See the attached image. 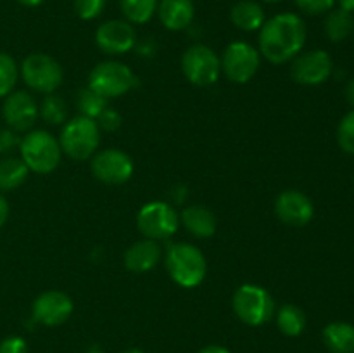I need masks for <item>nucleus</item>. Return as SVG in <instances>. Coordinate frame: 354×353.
Instances as JSON below:
<instances>
[{"label": "nucleus", "instance_id": "nucleus-1", "mask_svg": "<svg viewBox=\"0 0 354 353\" xmlns=\"http://www.w3.org/2000/svg\"><path fill=\"white\" fill-rule=\"evenodd\" d=\"M306 24L294 12H280L265 21L259 30V52L273 64H286L303 52Z\"/></svg>", "mask_w": 354, "mask_h": 353}, {"label": "nucleus", "instance_id": "nucleus-2", "mask_svg": "<svg viewBox=\"0 0 354 353\" xmlns=\"http://www.w3.org/2000/svg\"><path fill=\"white\" fill-rule=\"evenodd\" d=\"M166 270L178 286L192 289L204 280L207 263L204 253L189 242H175L166 249Z\"/></svg>", "mask_w": 354, "mask_h": 353}, {"label": "nucleus", "instance_id": "nucleus-3", "mask_svg": "<svg viewBox=\"0 0 354 353\" xmlns=\"http://www.w3.org/2000/svg\"><path fill=\"white\" fill-rule=\"evenodd\" d=\"M21 159L35 173H50L61 163L62 149L59 141L47 130H31L21 138Z\"/></svg>", "mask_w": 354, "mask_h": 353}, {"label": "nucleus", "instance_id": "nucleus-4", "mask_svg": "<svg viewBox=\"0 0 354 353\" xmlns=\"http://www.w3.org/2000/svg\"><path fill=\"white\" fill-rule=\"evenodd\" d=\"M100 144V128L97 121L76 116L62 127L59 145L62 152L75 161H85L97 152Z\"/></svg>", "mask_w": 354, "mask_h": 353}, {"label": "nucleus", "instance_id": "nucleus-5", "mask_svg": "<svg viewBox=\"0 0 354 353\" xmlns=\"http://www.w3.org/2000/svg\"><path fill=\"white\" fill-rule=\"evenodd\" d=\"M232 307L239 320L252 327L265 325L275 315V300L270 291L258 284H242L235 291Z\"/></svg>", "mask_w": 354, "mask_h": 353}, {"label": "nucleus", "instance_id": "nucleus-6", "mask_svg": "<svg viewBox=\"0 0 354 353\" xmlns=\"http://www.w3.org/2000/svg\"><path fill=\"white\" fill-rule=\"evenodd\" d=\"M137 85V76L127 64L118 61L99 62L88 75V89L106 99H114L130 92Z\"/></svg>", "mask_w": 354, "mask_h": 353}, {"label": "nucleus", "instance_id": "nucleus-7", "mask_svg": "<svg viewBox=\"0 0 354 353\" xmlns=\"http://www.w3.org/2000/svg\"><path fill=\"white\" fill-rule=\"evenodd\" d=\"M21 78L35 92L54 93L61 87L64 71L52 55L33 52L21 64Z\"/></svg>", "mask_w": 354, "mask_h": 353}, {"label": "nucleus", "instance_id": "nucleus-8", "mask_svg": "<svg viewBox=\"0 0 354 353\" xmlns=\"http://www.w3.org/2000/svg\"><path fill=\"white\" fill-rule=\"evenodd\" d=\"M137 227L145 239L165 241L178 230L180 215L171 204L162 203V201H151L138 211Z\"/></svg>", "mask_w": 354, "mask_h": 353}, {"label": "nucleus", "instance_id": "nucleus-9", "mask_svg": "<svg viewBox=\"0 0 354 353\" xmlns=\"http://www.w3.org/2000/svg\"><path fill=\"white\" fill-rule=\"evenodd\" d=\"M182 69L190 83L197 87H209L220 78L221 61L213 48L196 44L183 52Z\"/></svg>", "mask_w": 354, "mask_h": 353}, {"label": "nucleus", "instance_id": "nucleus-10", "mask_svg": "<svg viewBox=\"0 0 354 353\" xmlns=\"http://www.w3.org/2000/svg\"><path fill=\"white\" fill-rule=\"evenodd\" d=\"M220 61L221 71L234 83H248L254 78L261 64L258 48L245 42H234L227 45Z\"/></svg>", "mask_w": 354, "mask_h": 353}, {"label": "nucleus", "instance_id": "nucleus-11", "mask_svg": "<svg viewBox=\"0 0 354 353\" xmlns=\"http://www.w3.org/2000/svg\"><path fill=\"white\" fill-rule=\"evenodd\" d=\"M93 176L109 185H121L128 182L135 172L133 159L121 149H104L95 152L90 163Z\"/></svg>", "mask_w": 354, "mask_h": 353}, {"label": "nucleus", "instance_id": "nucleus-12", "mask_svg": "<svg viewBox=\"0 0 354 353\" xmlns=\"http://www.w3.org/2000/svg\"><path fill=\"white\" fill-rule=\"evenodd\" d=\"M332 71H334V61L330 54L322 48L297 54L290 64V76L294 82L306 87L322 85L330 78Z\"/></svg>", "mask_w": 354, "mask_h": 353}, {"label": "nucleus", "instance_id": "nucleus-13", "mask_svg": "<svg viewBox=\"0 0 354 353\" xmlns=\"http://www.w3.org/2000/svg\"><path fill=\"white\" fill-rule=\"evenodd\" d=\"M95 44L107 55L127 54L137 44V31L127 19L104 21L95 31Z\"/></svg>", "mask_w": 354, "mask_h": 353}, {"label": "nucleus", "instance_id": "nucleus-14", "mask_svg": "<svg viewBox=\"0 0 354 353\" xmlns=\"http://www.w3.org/2000/svg\"><path fill=\"white\" fill-rule=\"evenodd\" d=\"M35 322L48 327L61 325L71 317L73 300L62 291H45L40 296L35 298L31 307Z\"/></svg>", "mask_w": 354, "mask_h": 353}, {"label": "nucleus", "instance_id": "nucleus-15", "mask_svg": "<svg viewBox=\"0 0 354 353\" xmlns=\"http://www.w3.org/2000/svg\"><path fill=\"white\" fill-rule=\"evenodd\" d=\"M275 213L286 225L304 227L315 217V204L304 192L296 189L283 190L275 201Z\"/></svg>", "mask_w": 354, "mask_h": 353}, {"label": "nucleus", "instance_id": "nucleus-16", "mask_svg": "<svg viewBox=\"0 0 354 353\" xmlns=\"http://www.w3.org/2000/svg\"><path fill=\"white\" fill-rule=\"evenodd\" d=\"M2 114L10 130L28 132L38 118V104L31 93L24 90H12L3 100Z\"/></svg>", "mask_w": 354, "mask_h": 353}, {"label": "nucleus", "instance_id": "nucleus-17", "mask_svg": "<svg viewBox=\"0 0 354 353\" xmlns=\"http://www.w3.org/2000/svg\"><path fill=\"white\" fill-rule=\"evenodd\" d=\"M161 246L158 241L152 239H142V241L133 242L130 248L124 251L123 262L130 272L145 273L154 269L161 262Z\"/></svg>", "mask_w": 354, "mask_h": 353}, {"label": "nucleus", "instance_id": "nucleus-18", "mask_svg": "<svg viewBox=\"0 0 354 353\" xmlns=\"http://www.w3.org/2000/svg\"><path fill=\"white\" fill-rule=\"evenodd\" d=\"M156 12L166 30L182 31L192 24L196 6L192 0H159Z\"/></svg>", "mask_w": 354, "mask_h": 353}, {"label": "nucleus", "instance_id": "nucleus-19", "mask_svg": "<svg viewBox=\"0 0 354 353\" xmlns=\"http://www.w3.org/2000/svg\"><path fill=\"white\" fill-rule=\"evenodd\" d=\"M180 221L183 224V227L190 232L192 235L199 239H207L213 237L214 232H216L218 221L216 217L211 210H207L206 206H201V204H192V206H187L185 210L180 215Z\"/></svg>", "mask_w": 354, "mask_h": 353}, {"label": "nucleus", "instance_id": "nucleus-20", "mask_svg": "<svg viewBox=\"0 0 354 353\" xmlns=\"http://www.w3.org/2000/svg\"><path fill=\"white\" fill-rule=\"evenodd\" d=\"M230 21L242 31H259L265 24V10L256 0H239L230 10Z\"/></svg>", "mask_w": 354, "mask_h": 353}, {"label": "nucleus", "instance_id": "nucleus-21", "mask_svg": "<svg viewBox=\"0 0 354 353\" xmlns=\"http://www.w3.org/2000/svg\"><path fill=\"white\" fill-rule=\"evenodd\" d=\"M324 343L332 353H354V325L332 322L324 329Z\"/></svg>", "mask_w": 354, "mask_h": 353}, {"label": "nucleus", "instance_id": "nucleus-22", "mask_svg": "<svg viewBox=\"0 0 354 353\" xmlns=\"http://www.w3.org/2000/svg\"><path fill=\"white\" fill-rule=\"evenodd\" d=\"M325 35L328 37L330 42H344L346 38L354 31V17L353 12L337 7V9H332L330 12H327L325 17Z\"/></svg>", "mask_w": 354, "mask_h": 353}, {"label": "nucleus", "instance_id": "nucleus-23", "mask_svg": "<svg viewBox=\"0 0 354 353\" xmlns=\"http://www.w3.org/2000/svg\"><path fill=\"white\" fill-rule=\"evenodd\" d=\"M28 166L21 158L0 159V190H14L28 179Z\"/></svg>", "mask_w": 354, "mask_h": 353}, {"label": "nucleus", "instance_id": "nucleus-24", "mask_svg": "<svg viewBox=\"0 0 354 353\" xmlns=\"http://www.w3.org/2000/svg\"><path fill=\"white\" fill-rule=\"evenodd\" d=\"M277 325L282 334L296 338L306 329V314L296 305L287 303L277 311Z\"/></svg>", "mask_w": 354, "mask_h": 353}, {"label": "nucleus", "instance_id": "nucleus-25", "mask_svg": "<svg viewBox=\"0 0 354 353\" xmlns=\"http://www.w3.org/2000/svg\"><path fill=\"white\" fill-rule=\"evenodd\" d=\"M159 0H120L121 12L131 24H145L158 10Z\"/></svg>", "mask_w": 354, "mask_h": 353}, {"label": "nucleus", "instance_id": "nucleus-26", "mask_svg": "<svg viewBox=\"0 0 354 353\" xmlns=\"http://www.w3.org/2000/svg\"><path fill=\"white\" fill-rule=\"evenodd\" d=\"M107 107V99L100 93L93 92L92 89H82L76 96V109L80 111V116L97 120L104 109Z\"/></svg>", "mask_w": 354, "mask_h": 353}, {"label": "nucleus", "instance_id": "nucleus-27", "mask_svg": "<svg viewBox=\"0 0 354 353\" xmlns=\"http://www.w3.org/2000/svg\"><path fill=\"white\" fill-rule=\"evenodd\" d=\"M38 114L48 125H62L68 120L66 102L55 93H47V97L41 100L40 107H38Z\"/></svg>", "mask_w": 354, "mask_h": 353}, {"label": "nucleus", "instance_id": "nucleus-28", "mask_svg": "<svg viewBox=\"0 0 354 353\" xmlns=\"http://www.w3.org/2000/svg\"><path fill=\"white\" fill-rule=\"evenodd\" d=\"M19 76L16 61L6 52H0V97H7L14 90Z\"/></svg>", "mask_w": 354, "mask_h": 353}, {"label": "nucleus", "instance_id": "nucleus-29", "mask_svg": "<svg viewBox=\"0 0 354 353\" xmlns=\"http://www.w3.org/2000/svg\"><path fill=\"white\" fill-rule=\"evenodd\" d=\"M337 144L348 154H354V109L349 111L337 127Z\"/></svg>", "mask_w": 354, "mask_h": 353}, {"label": "nucleus", "instance_id": "nucleus-30", "mask_svg": "<svg viewBox=\"0 0 354 353\" xmlns=\"http://www.w3.org/2000/svg\"><path fill=\"white\" fill-rule=\"evenodd\" d=\"M106 2L107 0H73V7L80 19L92 21L104 12Z\"/></svg>", "mask_w": 354, "mask_h": 353}, {"label": "nucleus", "instance_id": "nucleus-31", "mask_svg": "<svg viewBox=\"0 0 354 353\" xmlns=\"http://www.w3.org/2000/svg\"><path fill=\"white\" fill-rule=\"evenodd\" d=\"M297 9L308 16H322L335 7V0H294Z\"/></svg>", "mask_w": 354, "mask_h": 353}, {"label": "nucleus", "instance_id": "nucleus-32", "mask_svg": "<svg viewBox=\"0 0 354 353\" xmlns=\"http://www.w3.org/2000/svg\"><path fill=\"white\" fill-rule=\"evenodd\" d=\"M121 123H123L121 114L118 113V111L109 109V107H106V109L100 113V116L97 118V125H99V128H102V130L106 132H116L118 128L121 127Z\"/></svg>", "mask_w": 354, "mask_h": 353}, {"label": "nucleus", "instance_id": "nucleus-33", "mask_svg": "<svg viewBox=\"0 0 354 353\" xmlns=\"http://www.w3.org/2000/svg\"><path fill=\"white\" fill-rule=\"evenodd\" d=\"M21 138L17 135V132L6 128V130H0V154H9L14 149L19 147Z\"/></svg>", "mask_w": 354, "mask_h": 353}, {"label": "nucleus", "instance_id": "nucleus-34", "mask_svg": "<svg viewBox=\"0 0 354 353\" xmlns=\"http://www.w3.org/2000/svg\"><path fill=\"white\" fill-rule=\"evenodd\" d=\"M0 353H28V345L19 336H7L0 341Z\"/></svg>", "mask_w": 354, "mask_h": 353}, {"label": "nucleus", "instance_id": "nucleus-35", "mask_svg": "<svg viewBox=\"0 0 354 353\" xmlns=\"http://www.w3.org/2000/svg\"><path fill=\"white\" fill-rule=\"evenodd\" d=\"M7 218H9V203H7V199L3 197V194L0 192V228L6 225Z\"/></svg>", "mask_w": 354, "mask_h": 353}, {"label": "nucleus", "instance_id": "nucleus-36", "mask_svg": "<svg viewBox=\"0 0 354 353\" xmlns=\"http://www.w3.org/2000/svg\"><path fill=\"white\" fill-rule=\"evenodd\" d=\"M344 97H346V102L354 109V78L349 80L346 83V89H344Z\"/></svg>", "mask_w": 354, "mask_h": 353}, {"label": "nucleus", "instance_id": "nucleus-37", "mask_svg": "<svg viewBox=\"0 0 354 353\" xmlns=\"http://www.w3.org/2000/svg\"><path fill=\"white\" fill-rule=\"evenodd\" d=\"M197 353H230V350H227L225 346H220V345H209L206 346V348L199 350Z\"/></svg>", "mask_w": 354, "mask_h": 353}, {"label": "nucleus", "instance_id": "nucleus-38", "mask_svg": "<svg viewBox=\"0 0 354 353\" xmlns=\"http://www.w3.org/2000/svg\"><path fill=\"white\" fill-rule=\"evenodd\" d=\"M16 2H19L21 6H24V7H38V6H41L45 0H16Z\"/></svg>", "mask_w": 354, "mask_h": 353}, {"label": "nucleus", "instance_id": "nucleus-39", "mask_svg": "<svg viewBox=\"0 0 354 353\" xmlns=\"http://www.w3.org/2000/svg\"><path fill=\"white\" fill-rule=\"evenodd\" d=\"M335 2H339V6H341L342 9L354 12V0H335Z\"/></svg>", "mask_w": 354, "mask_h": 353}, {"label": "nucleus", "instance_id": "nucleus-40", "mask_svg": "<svg viewBox=\"0 0 354 353\" xmlns=\"http://www.w3.org/2000/svg\"><path fill=\"white\" fill-rule=\"evenodd\" d=\"M121 353H145V352H142V350H138V348H130V350H124V352H121Z\"/></svg>", "mask_w": 354, "mask_h": 353}, {"label": "nucleus", "instance_id": "nucleus-41", "mask_svg": "<svg viewBox=\"0 0 354 353\" xmlns=\"http://www.w3.org/2000/svg\"><path fill=\"white\" fill-rule=\"evenodd\" d=\"M263 2H268V3H279V2H283V0H263Z\"/></svg>", "mask_w": 354, "mask_h": 353}]
</instances>
